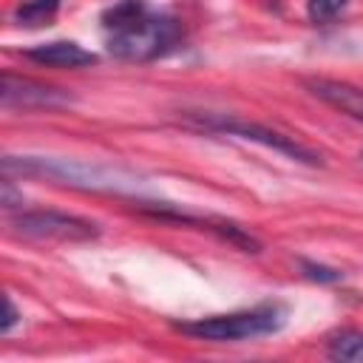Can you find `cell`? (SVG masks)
I'll use <instances>...</instances> for the list:
<instances>
[{"label":"cell","mask_w":363,"mask_h":363,"mask_svg":"<svg viewBox=\"0 0 363 363\" xmlns=\"http://www.w3.org/2000/svg\"><path fill=\"white\" fill-rule=\"evenodd\" d=\"M17 309H14V303H11V298H6V318H3V332H11V326L17 323Z\"/></svg>","instance_id":"cell-13"},{"label":"cell","mask_w":363,"mask_h":363,"mask_svg":"<svg viewBox=\"0 0 363 363\" xmlns=\"http://www.w3.org/2000/svg\"><path fill=\"white\" fill-rule=\"evenodd\" d=\"M6 173H20V176H37V179H51L60 184L71 187H85V190H139L142 182L139 176L99 164V162H79V159H48V156H6L3 159Z\"/></svg>","instance_id":"cell-2"},{"label":"cell","mask_w":363,"mask_h":363,"mask_svg":"<svg viewBox=\"0 0 363 363\" xmlns=\"http://www.w3.org/2000/svg\"><path fill=\"white\" fill-rule=\"evenodd\" d=\"M349 0H309L306 3V11H309V20L315 23H329L335 20L343 9H346Z\"/></svg>","instance_id":"cell-11"},{"label":"cell","mask_w":363,"mask_h":363,"mask_svg":"<svg viewBox=\"0 0 363 363\" xmlns=\"http://www.w3.org/2000/svg\"><path fill=\"white\" fill-rule=\"evenodd\" d=\"M329 357L335 360H363V332L343 329L329 337Z\"/></svg>","instance_id":"cell-9"},{"label":"cell","mask_w":363,"mask_h":363,"mask_svg":"<svg viewBox=\"0 0 363 363\" xmlns=\"http://www.w3.org/2000/svg\"><path fill=\"white\" fill-rule=\"evenodd\" d=\"M196 122L207 130H218V133H230V136H241V139H250V142H258L264 147H272L295 162H303V164H320V153L306 147L303 142H298L295 136H286L275 128H267V125H258V122H247V119H238V116H196Z\"/></svg>","instance_id":"cell-4"},{"label":"cell","mask_w":363,"mask_h":363,"mask_svg":"<svg viewBox=\"0 0 363 363\" xmlns=\"http://www.w3.org/2000/svg\"><path fill=\"white\" fill-rule=\"evenodd\" d=\"M301 267H303V275L306 278H315V281H337V272L335 269H326V267H318V264H309V261H303Z\"/></svg>","instance_id":"cell-12"},{"label":"cell","mask_w":363,"mask_h":363,"mask_svg":"<svg viewBox=\"0 0 363 363\" xmlns=\"http://www.w3.org/2000/svg\"><path fill=\"white\" fill-rule=\"evenodd\" d=\"M26 57L48 68H85L96 62V54L85 51L79 43H71V40H54L45 45H34L26 51Z\"/></svg>","instance_id":"cell-8"},{"label":"cell","mask_w":363,"mask_h":363,"mask_svg":"<svg viewBox=\"0 0 363 363\" xmlns=\"http://www.w3.org/2000/svg\"><path fill=\"white\" fill-rule=\"evenodd\" d=\"M111 54L122 60H156L182 40L173 17L153 14L142 0H119L102 14Z\"/></svg>","instance_id":"cell-1"},{"label":"cell","mask_w":363,"mask_h":363,"mask_svg":"<svg viewBox=\"0 0 363 363\" xmlns=\"http://www.w3.org/2000/svg\"><path fill=\"white\" fill-rule=\"evenodd\" d=\"M0 99L6 108H65L71 102V96L54 85H45V82H37V79H28V77H14V74H3V82H0Z\"/></svg>","instance_id":"cell-6"},{"label":"cell","mask_w":363,"mask_h":363,"mask_svg":"<svg viewBox=\"0 0 363 363\" xmlns=\"http://www.w3.org/2000/svg\"><path fill=\"white\" fill-rule=\"evenodd\" d=\"M11 230L28 238H54V241H88L99 235V227L94 221L57 210H20L11 218Z\"/></svg>","instance_id":"cell-5"},{"label":"cell","mask_w":363,"mask_h":363,"mask_svg":"<svg viewBox=\"0 0 363 363\" xmlns=\"http://www.w3.org/2000/svg\"><path fill=\"white\" fill-rule=\"evenodd\" d=\"M60 9V0H26L23 6H17L14 20H20L23 26H43L48 23Z\"/></svg>","instance_id":"cell-10"},{"label":"cell","mask_w":363,"mask_h":363,"mask_svg":"<svg viewBox=\"0 0 363 363\" xmlns=\"http://www.w3.org/2000/svg\"><path fill=\"white\" fill-rule=\"evenodd\" d=\"M284 326V312L278 306H255V309H241V312H227V315H210V318H196L176 323L179 332L199 337V340H252L272 335Z\"/></svg>","instance_id":"cell-3"},{"label":"cell","mask_w":363,"mask_h":363,"mask_svg":"<svg viewBox=\"0 0 363 363\" xmlns=\"http://www.w3.org/2000/svg\"><path fill=\"white\" fill-rule=\"evenodd\" d=\"M306 88L320 102H326L329 108H335V111L363 122V88H357L352 82H343V79H326V77L306 79Z\"/></svg>","instance_id":"cell-7"}]
</instances>
